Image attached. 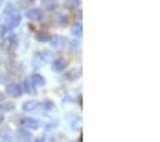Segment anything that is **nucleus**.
<instances>
[{
	"label": "nucleus",
	"mask_w": 160,
	"mask_h": 142,
	"mask_svg": "<svg viewBox=\"0 0 160 142\" xmlns=\"http://www.w3.org/2000/svg\"><path fill=\"white\" fill-rule=\"evenodd\" d=\"M20 22H22V16H20L19 12L14 14H10V16H6V27L9 30L16 29V27L20 24Z\"/></svg>",
	"instance_id": "obj_1"
},
{
	"label": "nucleus",
	"mask_w": 160,
	"mask_h": 142,
	"mask_svg": "<svg viewBox=\"0 0 160 142\" xmlns=\"http://www.w3.org/2000/svg\"><path fill=\"white\" fill-rule=\"evenodd\" d=\"M6 93L9 95V96H12V98H20V96L23 95V89L17 83H10V85H7Z\"/></svg>",
	"instance_id": "obj_2"
},
{
	"label": "nucleus",
	"mask_w": 160,
	"mask_h": 142,
	"mask_svg": "<svg viewBox=\"0 0 160 142\" xmlns=\"http://www.w3.org/2000/svg\"><path fill=\"white\" fill-rule=\"evenodd\" d=\"M22 126L29 129V131H36V129H39L40 122L36 118H24L22 119Z\"/></svg>",
	"instance_id": "obj_3"
},
{
	"label": "nucleus",
	"mask_w": 160,
	"mask_h": 142,
	"mask_svg": "<svg viewBox=\"0 0 160 142\" xmlns=\"http://www.w3.org/2000/svg\"><path fill=\"white\" fill-rule=\"evenodd\" d=\"M26 16H27V19L32 22H39V20H42V17H43V12L40 10V9H30L26 13Z\"/></svg>",
	"instance_id": "obj_4"
},
{
	"label": "nucleus",
	"mask_w": 160,
	"mask_h": 142,
	"mask_svg": "<svg viewBox=\"0 0 160 142\" xmlns=\"http://www.w3.org/2000/svg\"><path fill=\"white\" fill-rule=\"evenodd\" d=\"M50 45L54 47V49H62V47L66 45V39H64L63 36H59V34H56V36H52V39H50Z\"/></svg>",
	"instance_id": "obj_5"
},
{
	"label": "nucleus",
	"mask_w": 160,
	"mask_h": 142,
	"mask_svg": "<svg viewBox=\"0 0 160 142\" xmlns=\"http://www.w3.org/2000/svg\"><path fill=\"white\" fill-rule=\"evenodd\" d=\"M66 66H67V62L64 60V59H62V58L54 59L53 63H52V69H53L54 72H62V71H64V69H66Z\"/></svg>",
	"instance_id": "obj_6"
},
{
	"label": "nucleus",
	"mask_w": 160,
	"mask_h": 142,
	"mask_svg": "<svg viewBox=\"0 0 160 142\" xmlns=\"http://www.w3.org/2000/svg\"><path fill=\"white\" fill-rule=\"evenodd\" d=\"M29 82L32 83V86H43V85L46 83L44 78L42 76V75H39V73H33V75H32Z\"/></svg>",
	"instance_id": "obj_7"
},
{
	"label": "nucleus",
	"mask_w": 160,
	"mask_h": 142,
	"mask_svg": "<svg viewBox=\"0 0 160 142\" xmlns=\"http://www.w3.org/2000/svg\"><path fill=\"white\" fill-rule=\"evenodd\" d=\"M22 108H23L24 112H33V111H36V109L39 108V103H37L36 101H26Z\"/></svg>",
	"instance_id": "obj_8"
},
{
	"label": "nucleus",
	"mask_w": 160,
	"mask_h": 142,
	"mask_svg": "<svg viewBox=\"0 0 160 142\" xmlns=\"http://www.w3.org/2000/svg\"><path fill=\"white\" fill-rule=\"evenodd\" d=\"M70 32H72V34L76 37H82V34H83V26H82V23H73L72 24V29H70Z\"/></svg>",
	"instance_id": "obj_9"
},
{
	"label": "nucleus",
	"mask_w": 160,
	"mask_h": 142,
	"mask_svg": "<svg viewBox=\"0 0 160 142\" xmlns=\"http://www.w3.org/2000/svg\"><path fill=\"white\" fill-rule=\"evenodd\" d=\"M52 39V34L49 32H37L36 33V40L40 42V43H46Z\"/></svg>",
	"instance_id": "obj_10"
},
{
	"label": "nucleus",
	"mask_w": 160,
	"mask_h": 142,
	"mask_svg": "<svg viewBox=\"0 0 160 142\" xmlns=\"http://www.w3.org/2000/svg\"><path fill=\"white\" fill-rule=\"evenodd\" d=\"M16 135L19 142H30V139H32V135H30L29 131H17Z\"/></svg>",
	"instance_id": "obj_11"
},
{
	"label": "nucleus",
	"mask_w": 160,
	"mask_h": 142,
	"mask_svg": "<svg viewBox=\"0 0 160 142\" xmlns=\"http://www.w3.org/2000/svg\"><path fill=\"white\" fill-rule=\"evenodd\" d=\"M54 108H56V106H54V103L52 101H43V103H42V111H44V112L53 111Z\"/></svg>",
	"instance_id": "obj_12"
},
{
	"label": "nucleus",
	"mask_w": 160,
	"mask_h": 142,
	"mask_svg": "<svg viewBox=\"0 0 160 142\" xmlns=\"http://www.w3.org/2000/svg\"><path fill=\"white\" fill-rule=\"evenodd\" d=\"M80 4V0H64V6L67 7V9H77V6Z\"/></svg>",
	"instance_id": "obj_13"
},
{
	"label": "nucleus",
	"mask_w": 160,
	"mask_h": 142,
	"mask_svg": "<svg viewBox=\"0 0 160 142\" xmlns=\"http://www.w3.org/2000/svg\"><path fill=\"white\" fill-rule=\"evenodd\" d=\"M42 3H43V6H46L47 9H54L56 7V4H57V2L56 0H42Z\"/></svg>",
	"instance_id": "obj_14"
},
{
	"label": "nucleus",
	"mask_w": 160,
	"mask_h": 142,
	"mask_svg": "<svg viewBox=\"0 0 160 142\" xmlns=\"http://www.w3.org/2000/svg\"><path fill=\"white\" fill-rule=\"evenodd\" d=\"M14 13H17L16 7H14L13 4H7L6 9H4V14H6V16H10V14H14Z\"/></svg>",
	"instance_id": "obj_15"
},
{
	"label": "nucleus",
	"mask_w": 160,
	"mask_h": 142,
	"mask_svg": "<svg viewBox=\"0 0 160 142\" xmlns=\"http://www.w3.org/2000/svg\"><path fill=\"white\" fill-rule=\"evenodd\" d=\"M13 109H14V105L13 103H9V102L0 105V111H13Z\"/></svg>",
	"instance_id": "obj_16"
},
{
	"label": "nucleus",
	"mask_w": 160,
	"mask_h": 142,
	"mask_svg": "<svg viewBox=\"0 0 160 142\" xmlns=\"http://www.w3.org/2000/svg\"><path fill=\"white\" fill-rule=\"evenodd\" d=\"M3 34H4V27H2V26H0V39L3 37Z\"/></svg>",
	"instance_id": "obj_17"
},
{
	"label": "nucleus",
	"mask_w": 160,
	"mask_h": 142,
	"mask_svg": "<svg viewBox=\"0 0 160 142\" xmlns=\"http://www.w3.org/2000/svg\"><path fill=\"white\" fill-rule=\"evenodd\" d=\"M2 122H3V115L0 113V124H2Z\"/></svg>",
	"instance_id": "obj_18"
},
{
	"label": "nucleus",
	"mask_w": 160,
	"mask_h": 142,
	"mask_svg": "<svg viewBox=\"0 0 160 142\" xmlns=\"http://www.w3.org/2000/svg\"><path fill=\"white\" fill-rule=\"evenodd\" d=\"M2 2H3V0H0V4H2Z\"/></svg>",
	"instance_id": "obj_19"
}]
</instances>
